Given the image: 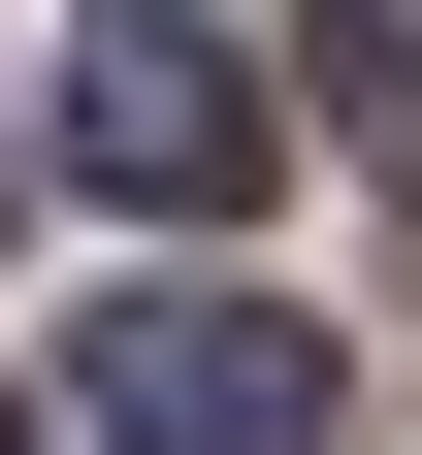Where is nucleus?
Masks as SVG:
<instances>
[{
    "instance_id": "f257e3e1",
    "label": "nucleus",
    "mask_w": 422,
    "mask_h": 455,
    "mask_svg": "<svg viewBox=\"0 0 422 455\" xmlns=\"http://www.w3.org/2000/svg\"><path fill=\"white\" fill-rule=\"evenodd\" d=\"M66 423L98 455H292V423H325V325H292V293H98L66 325Z\"/></svg>"
},
{
    "instance_id": "f03ea898",
    "label": "nucleus",
    "mask_w": 422,
    "mask_h": 455,
    "mask_svg": "<svg viewBox=\"0 0 422 455\" xmlns=\"http://www.w3.org/2000/svg\"><path fill=\"white\" fill-rule=\"evenodd\" d=\"M260 131H292V98L227 66V33H163V0H131V33H66V196H131V228H227V196H260Z\"/></svg>"
},
{
    "instance_id": "7ed1b4c3",
    "label": "nucleus",
    "mask_w": 422,
    "mask_h": 455,
    "mask_svg": "<svg viewBox=\"0 0 422 455\" xmlns=\"http://www.w3.org/2000/svg\"><path fill=\"white\" fill-rule=\"evenodd\" d=\"M325 66H357V131L422 163V0H325Z\"/></svg>"
},
{
    "instance_id": "20e7f679",
    "label": "nucleus",
    "mask_w": 422,
    "mask_h": 455,
    "mask_svg": "<svg viewBox=\"0 0 422 455\" xmlns=\"http://www.w3.org/2000/svg\"><path fill=\"white\" fill-rule=\"evenodd\" d=\"M0 455H33V423H0Z\"/></svg>"
}]
</instances>
